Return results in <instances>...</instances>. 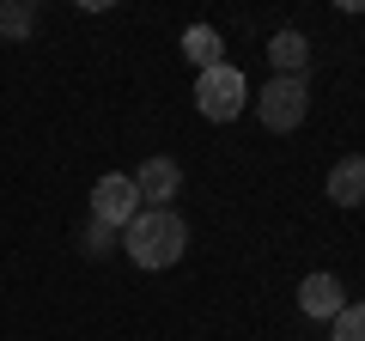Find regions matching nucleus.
Wrapping results in <instances>:
<instances>
[{"label": "nucleus", "mask_w": 365, "mask_h": 341, "mask_svg": "<svg viewBox=\"0 0 365 341\" xmlns=\"http://www.w3.org/2000/svg\"><path fill=\"white\" fill-rule=\"evenodd\" d=\"M244 104H250V79L237 73L232 61H220V67H207V73H195V110H201L207 122L244 116Z\"/></svg>", "instance_id": "2"}, {"label": "nucleus", "mask_w": 365, "mask_h": 341, "mask_svg": "<svg viewBox=\"0 0 365 341\" xmlns=\"http://www.w3.org/2000/svg\"><path fill=\"white\" fill-rule=\"evenodd\" d=\"M134 213H140L134 177H116V170H110V177H98V183H91V220H104L110 232H122Z\"/></svg>", "instance_id": "4"}, {"label": "nucleus", "mask_w": 365, "mask_h": 341, "mask_svg": "<svg viewBox=\"0 0 365 341\" xmlns=\"http://www.w3.org/2000/svg\"><path fill=\"white\" fill-rule=\"evenodd\" d=\"M268 61L280 79H304V67H311V37L304 31H274L268 37Z\"/></svg>", "instance_id": "7"}, {"label": "nucleus", "mask_w": 365, "mask_h": 341, "mask_svg": "<svg viewBox=\"0 0 365 341\" xmlns=\"http://www.w3.org/2000/svg\"><path fill=\"white\" fill-rule=\"evenodd\" d=\"M31 31H37V6H31V0H0V37L25 43Z\"/></svg>", "instance_id": "10"}, {"label": "nucleus", "mask_w": 365, "mask_h": 341, "mask_svg": "<svg viewBox=\"0 0 365 341\" xmlns=\"http://www.w3.org/2000/svg\"><path fill=\"white\" fill-rule=\"evenodd\" d=\"M329 201H335V208H365V153L341 158V165L329 170Z\"/></svg>", "instance_id": "8"}, {"label": "nucleus", "mask_w": 365, "mask_h": 341, "mask_svg": "<svg viewBox=\"0 0 365 341\" xmlns=\"http://www.w3.org/2000/svg\"><path fill=\"white\" fill-rule=\"evenodd\" d=\"M182 55H189V61L207 73V67L225 61V37H220L213 25H189V31H182Z\"/></svg>", "instance_id": "9"}, {"label": "nucleus", "mask_w": 365, "mask_h": 341, "mask_svg": "<svg viewBox=\"0 0 365 341\" xmlns=\"http://www.w3.org/2000/svg\"><path fill=\"white\" fill-rule=\"evenodd\" d=\"M177 189H182V165L177 158H146L140 170H134V195H140V208H170L177 201Z\"/></svg>", "instance_id": "5"}, {"label": "nucleus", "mask_w": 365, "mask_h": 341, "mask_svg": "<svg viewBox=\"0 0 365 341\" xmlns=\"http://www.w3.org/2000/svg\"><path fill=\"white\" fill-rule=\"evenodd\" d=\"M341 305H347V287H341L329 268H317V275L299 280V311H304V317H323V323H329Z\"/></svg>", "instance_id": "6"}, {"label": "nucleus", "mask_w": 365, "mask_h": 341, "mask_svg": "<svg viewBox=\"0 0 365 341\" xmlns=\"http://www.w3.org/2000/svg\"><path fill=\"white\" fill-rule=\"evenodd\" d=\"M304 116H311V86H304V79H280V73H274L268 86L256 92V122H262V128L292 134Z\"/></svg>", "instance_id": "3"}, {"label": "nucleus", "mask_w": 365, "mask_h": 341, "mask_svg": "<svg viewBox=\"0 0 365 341\" xmlns=\"http://www.w3.org/2000/svg\"><path fill=\"white\" fill-rule=\"evenodd\" d=\"M329 341H365V305H341L329 317Z\"/></svg>", "instance_id": "11"}, {"label": "nucleus", "mask_w": 365, "mask_h": 341, "mask_svg": "<svg viewBox=\"0 0 365 341\" xmlns=\"http://www.w3.org/2000/svg\"><path fill=\"white\" fill-rule=\"evenodd\" d=\"M116 238H122V232H110L104 220H91L86 238H79V250H86V256H104V250H116Z\"/></svg>", "instance_id": "12"}, {"label": "nucleus", "mask_w": 365, "mask_h": 341, "mask_svg": "<svg viewBox=\"0 0 365 341\" xmlns=\"http://www.w3.org/2000/svg\"><path fill=\"white\" fill-rule=\"evenodd\" d=\"M122 250H128L134 268H177L182 250H189V225H182L177 208H140L128 225H122Z\"/></svg>", "instance_id": "1"}]
</instances>
